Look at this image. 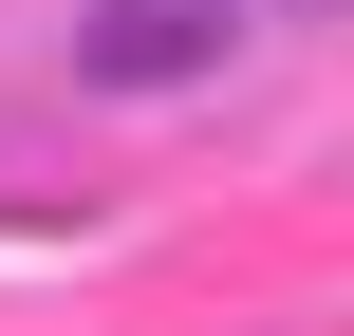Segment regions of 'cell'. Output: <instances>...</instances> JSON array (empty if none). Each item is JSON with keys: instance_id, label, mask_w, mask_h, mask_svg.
Segmentation results:
<instances>
[{"instance_id": "1", "label": "cell", "mask_w": 354, "mask_h": 336, "mask_svg": "<svg viewBox=\"0 0 354 336\" xmlns=\"http://www.w3.org/2000/svg\"><path fill=\"white\" fill-rule=\"evenodd\" d=\"M224 37H243V0H93L75 75L93 94H187V75H224Z\"/></svg>"}]
</instances>
